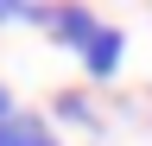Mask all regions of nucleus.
Returning a JSON list of instances; mask_svg holds the SVG:
<instances>
[{"instance_id": "nucleus-1", "label": "nucleus", "mask_w": 152, "mask_h": 146, "mask_svg": "<svg viewBox=\"0 0 152 146\" xmlns=\"http://www.w3.org/2000/svg\"><path fill=\"white\" fill-rule=\"evenodd\" d=\"M121 51H127V32L102 19V32H95V38L83 45V70H89V76H95V83H108V76H114V70H121Z\"/></svg>"}, {"instance_id": "nucleus-2", "label": "nucleus", "mask_w": 152, "mask_h": 146, "mask_svg": "<svg viewBox=\"0 0 152 146\" xmlns=\"http://www.w3.org/2000/svg\"><path fill=\"white\" fill-rule=\"evenodd\" d=\"M45 32H51L57 45H70V51H83V45L95 38V32H102V19H95L89 7H51V26H45Z\"/></svg>"}, {"instance_id": "nucleus-3", "label": "nucleus", "mask_w": 152, "mask_h": 146, "mask_svg": "<svg viewBox=\"0 0 152 146\" xmlns=\"http://www.w3.org/2000/svg\"><path fill=\"white\" fill-rule=\"evenodd\" d=\"M0 134H7V146H64V140H57V127H51L45 114H26V108H19Z\"/></svg>"}, {"instance_id": "nucleus-4", "label": "nucleus", "mask_w": 152, "mask_h": 146, "mask_svg": "<svg viewBox=\"0 0 152 146\" xmlns=\"http://www.w3.org/2000/svg\"><path fill=\"white\" fill-rule=\"evenodd\" d=\"M51 114H57V127H102V114H95V102L83 89H64V95L51 102Z\"/></svg>"}, {"instance_id": "nucleus-5", "label": "nucleus", "mask_w": 152, "mask_h": 146, "mask_svg": "<svg viewBox=\"0 0 152 146\" xmlns=\"http://www.w3.org/2000/svg\"><path fill=\"white\" fill-rule=\"evenodd\" d=\"M13 114H19V108H13V89H7V83H0V127H7Z\"/></svg>"}, {"instance_id": "nucleus-6", "label": "nucleus", "mask_w": 152, "mask_h": 146, "mask_svg": "<svg viewBox=\"0 0 152 146\" xmlns=\"http://www.w3.org/2000/svg\"><path fill=\"white\" fill-rule=\"evenodd\" d=\"M0 146H7V134H0Z\"/></svg>"}]
</instances>
